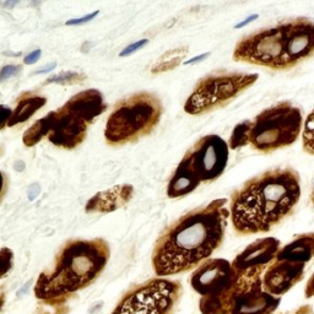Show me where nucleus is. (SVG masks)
<instances>
[{
	"instance_id": "f257e3e1",
	"label": "nucleus",
	"mask_w": 314,
	"mask_h": 314,
	"mask_svg": "<svg viewBox=\"0 0 314 314\" xmlns=\"http://www.w3.org/2000/svg\"><path fill=\"white\" fill-rule=\"evenodd\" d=\"M226 198L194 207L170 223L156 240L151 265L157 277L194 270L222 246L228 226Z\"/></svg>"
},
{
	"instance_id": "f03ea898",
	"label": "nucleus",
	"mask_w": 314,
	"mask_h": 314,
	"mask_svg": "<svg viewBox=\"0 0 314 314\" xmlns=\"http://www.w3.org/2000/svg\"><path fill=\"white\" fill-rule=\"evenodd\" d=\"M301 195V176L292 167L270 168L247 179L229 195L234 233L247 237L273 231L293 214Z\"/></svg>"
},
{
	"instance_id": "7ed1b4c3",
	"label": "nucleus",
	"mask_w": 314,
	"mask_h": 314,
	"mask_svg": "<svg viewBox=\"0 0 314 314\" xmlns=\"http://www.w3.org/2000/svg\"><path fill=\"white\" fill-rule=\"evenodd\" d=\"M109 255V245L102 238L70 241L55 257L53 268L38 276L35 296L44 302L64 301L102 274Z\"/></svg>"
},
{
	"instance_id": "20e7f679",
	"label": "nucleus",
	"mask_w": 314,
	"mask_h": 314,
	"mask_svg": "<svg viewBox=\"0 0 314 314\" xmlns=\"http://www.w3.org/2000/svg\"><path fill=\"white\" fill-rule=\"evenodd\" d=\"M229 159L227 141L216 134H207L186 151L167 183V196L181 199L201 183H211L225 173Z\"/></svg>"
},
{
	"instance_id": "39448f33",
	"label": "nucleus",
	"mask_w": 314,
	"mask_h": 314,
	"mask_svg": "<svg viewBox=\"0 0 314 314\" xmlns=\"http://www.w3.org/2000/svg\"><path fill=\"white\" fill-rule=\"evenodd\" d=\"M162 116L164 103L156 94L139 91L122 98L106 123V142L112 147L135 144L156 130Z\"/></svg>"
},
{
	"instance_id": "423d86ee",
	"label": "nucleus",
	"mask_w": 314,
	"mask_h": 314,
	"mask_svg": "<svg viewBox=\"0 0 314 314\" xmlns=\"http://www.w3.org/2000/svg\"><path fill=\"white\" fill-rule=\"evenodd\" d=\"M303 112L290 101H280L251 119L249 145L262 155L292 146L301 136Z\"/></svg>"
},
{
	"instance_id": "0eeeda50",
	"label": "nucleus",
	"mask_w": 314,
	"mask_h": 314,
	"mask_svg": "<svg viewBox=\"0 0 314 314\" xmlns=\"http://www.w3.org/2000/svg\"><path fill=\"white\" fill-rule=\"evenodd\" d=\"M259 78L257 72L216 70L200 77L184 103L189 116H204L225 108Z\"/></svg>"
},
{
	"instance_id": "6e6552de",
	"label": "nucleus",
	"mask_w": 314,
	"mask_h": 314,
	"mask_svg": "<svg viewBox=\"0 0 314 314\" xmlns=\"http://www.w3.org/2000/svg\"><path fill=\"white\" fill-rule=\"evenodd\" d=\"M107 105L98 90L90 89L72 96L58 111L53 112V127L48 140L63 148H75L85 140L95 118L106 112Z\"/></svg>"
},
{
	"instance_id": "1a4fd4ad",
	"label": "nucleus",
	"mask_w": 314,
	"mask_h": 314,
	"mask_svg": "<svg viewBox=\"0 0 314 314\" xmlns=\"http://www.w3.org/2000/svg\"><path fill=\"white\" fill-rule=\"evenodd\" d=\"M182 297L178 280L156 276L129 288L112 314H175Z\"/></svg>"
},
{
	"instance_id": "9d476101",
	"label": "nucleus",
	"mask_w": 314,
	"mask_h": 314,
	"mask_svg": "<svg viewBox=\"0 0 314 314\" xmlns=\"http://www.w3.org/2000/svg\"><path fill=\"white\" fill-rule=\"evenodd\" d=\"M263 269L237 273L234 282L220 297V314H273L281 303L263 288Z\"/></svg>"
},
{
	"instance_id": "9b49d317",
	"label": "nucleus",
	"mask_w": 314,
	"mask_h": 314,
	"mask_svg": "<svg viewBox=\"0 0 314 314\" xmlns=\"http://www.w3.org/2000/svg\"><path fill=\"white\" fill-rule=\"evenodd\" d=\"M232 59L237 63L263 66L275 71L292 70L286 55L284 33L279 24L243 36L236 43Z\"/></svg>"
},
{
	"instance_id": "f8f14e48",
	"label": "nucleus",
	"mask_w": 314,
	"mask_h": 314,
	"mask_svg": "<svg viewBox=\"0 0 314 314\" xmlns=\"http://www.w3.org/2000/svg\"><path fill=\"white\" fill-rule=\"evenodd\" d=\"M237 273L231 263L221 258H209L193 270L189 284L200 294L201 314H220V297L234 282Z\"/></svg>"
},
{
	"instance_id": "ddd939ff",
	"label": "nucleus",
	"mask_w": 314,
	"mask_h": 314,
	"mask_svg": "<svg viewBox=\"0 0 314 314\" xmlns=\"http://www.w3.org/2000/svg\"><path fill=\"white\" fill-rule=\"evenodd\" d=\"M284 33L286 55L291 69L314 54V21L308 18L287 19L279 22Z\"/></svg>"
},
{
	"instance_id": "4468645a",
	"label": "nucleus",
	"mask_w": 314,
	"mask_h": 314,
	"mask_svg": "<svg viewBox=\"0 0 314 314\" xmlns=\"http://www.w3.org/2000/svg\"><path fill=\"white\" fill-rule=\"evenodd\" d=\"M304 271L305 264L303 263L275 258L263 273V288L269 294L281 297L303 280Z\"/></svg>"
},
{
	"instance_id": "2eb2a0df",
	"label": "nucleus",
	"mask_w": 314,
	"mask_h": 314,
	"mask_svg": "<svg viewBox=\"0 0 314 314\" xmlns=\"http://www.w3.org/2000/svg\"><path fill=\"white\" fill-rule=\"evenodd\" d=\"M281 247L280 240L275 237L258 238L234 258L231 265L236 273H245L253 269L265 270L274 262Z\"/></svg>"
},
{
	"instance_id": "dca6fc26",
	"label": "nucleus",
	"mask_w": 314,
	"mask_h": 314,
	"mask_svg": "<svg viewBox=\"0 0 314 314\" xmlns=\"http://www.w3.org/2000/svg\"><path fill=\"white\" fill-rule=\"evenodd\" d=\"M134 196V187L131 184H120L114 186L107 190L97 193L88 201L85 211L90 214H108L116 211L124 205Z\"/></svg>"
},
{
	"instance_id": "f3484780",
	"label": "nucleus",
	"mask_w": 314,
	"mask_h": 314,
	"mask_svg": "<svg viewBox=\"0 0 314 314\" xmlns=\"http://www.w3.org/2000/svg\"><path fill=\"white\" fill-rule=\"evenodd\" d=\"M276 258L307 264L314 258V232L294 236L290 243L281 247Z\"/></svg>"
},
{
	"instance_id": "a211bd4d",
	"label": "nucleus",
	"mask_w": 314,
	"mask_h": 314,
	"mask_svg": "<svg viewBox=\"0 0 314 314\" xmlns=\"http://www.w3.org/2000/svg\"><path fill=\"white\" fill-rule=\"evenodd\" d=\"M47 103V98L43 96H37L32 94H25L20 97L16 108L11 113V117L8 122V127H14L16 124H21L29 120L36 112L39 111Z\"/></svg>"
},
{
	"instance_id": "6ab92c4d",
	"label": "nucleus",
	"mask_w": 314,
	"mask_h": 314,
	"mask_svg": "<svg viewBox=\"0 0 314 314\" xmlns=\"http://www.w3.org/2000/svg\"><path fill=\"white\" fill-rule=\"evenodd\" d=\"M188 53H189V47L188 46H179L173 49H167L152 64L150 72L152 75H159L164 74V72L172 71V70L177 69L183 63Z\"/></svg>"
},
{
	"instance_id": "aec40b11",
	"label": "nucleus",
	"mask_w": 314,
	"mask_h": 314,
	"mask_svg": "<svg viewBox=\"0 0 314 314\" xmlns=\"http://www.w3.org/2000/svg\"><path fill=\"white\" fill-rule=\"evenodd\" d=\"M53 119H54V116H53V112H50L46 117L37 120L32 127L27 129L24 133V136H22L24 144L29 147L35 146L44 136H48L49 131L52 130L53 127Z\"/></svg>"
},
{
	"instance_id": "412c9836",
	"label": "nucleus",
	"mask_w": 314,
	"mask_h": 314,
	"mask_svg": "<svg viewBox=\"0 0 314 314\" xmlns=\"http://www.w3.org/2000/svg\"><path fill=\"white\" fill-rule=\"evenodd\" d=\"M249 130H251V119H246L238 123L232 130L227 145L229 150H238L249 145Z\"/></svg>"
},
{
	"instance_id": "4be33fe9",
	"label": "nucleus",
	"mask_w": 314,
	"mask_h": 314,
	"mask_svg": "<svg viewBox=\"0 0 314 314\" xmlns=\"http://www.w3.org/2000/svg\"><path fill=\"white\" fill-rule=\"evenodd\" d=\"M302 148L307 155L314 156V108L303 120L302 127Z\"/></svg>"
},
{
	"instance_id": "5701e85b",
	"label": "nucleus",
	"mask_w": 314,
	"mask_h": 314,
	"mask_svg": "<svg viewBox=\"0 0 314 314\" xmlns=\"http://www.w3.org/2000/svg\"><path fill=\"white\" fill-rule=\"evenodd\" d=\"M85 80V75L78 74L75 71H65L61 72V74L54 75V76L49 77L47 80V84L54 83V84H60V85H71V84H80Z\"/></svg>"
},
{
	"instance_id": "b1692460",
	"label": "nucleus",
	"mask_w": 314,
	"mask_h": 314,
	"mask_svg": "<svg viewBox=\"0 0 314 314\" xmlns=\"http://www.w3.org/2000/svg\"><path fill=\"white\" fill-rule=\"evenodd\" d=\"M14 265V252L8 247L0 249V280L4 279Z\"/></svg>"
},
{
	"instance_id": "393cba45",
	"label": "nucleus",
	"mask_w": 314,
	"mask_h": 314,
	"mask_svg": "<svg viewBox=\"0 0 314 314\" xmlns=\"http://www.w3.org/2000/svg\"><path fill=\"white\" fill-rule=\"evenodd\" d=\"M20 70H21V66H19V65L4 66V68L2 69V71H0V81L5 80V78H8L10 76H14V75L18 74Z\"/></svg>"
},
{
	"instance_id": "a878e982",
	"label": "nucleus",
	"mask_w": 314,
	"mask_h": 314,
	"mask_svg": "<svg viewBox=\"0 0 314 314\" xmlns=\"http://www.w3.org/2000/svg\"><path fill=\"white\" fill-rule=\"evenodd\" d=\"M146 43H147V39H141V41L135 42V43L130 44V46H128L127 48L123 50V52H120V57H127V55H130L131 53L136 52L137 49H140L141 47H144Z\"/></svg>"
},
{
	"instance_id": "bb28decb",
	"label": "nucleus",
	"mask_w": 314,
	"mask_h": 314,
	"mask_svg": "<svg viewBox=\"0 0 314 314\" xmlns=\"http://www.w3.org/2000/svg\"><path fill=\"white\" fill-rule=\"evenodd\" d=\"M11 109L7 106H0V130L8 124L11 117Z\"/></svg>"
},
{
	"instance_id": "cd10ccee",
	"label": "nucleus",
	"mask_w": 314,
	"mask_h": 314,
	"mask_svg": "<svg viewBox=\"0 0 314 314\" xmlns=\"http://www.w3.org/2000/svg\"><path fill=\"white\" fill-rule=\"evenodd\" d=\"M97 15H98V11H95V13L89 14V15L84 16V18H81V19H72V20H69V21L66 22V25H68V26H72V25H83V24H86V22H89L90 20H92L94 18H96Z\"/></svg>"
},
{
	"instance_id": "c85d7f7f",
	"label": "nucleus",
	"mask_w": 314,
	"mask_h": 314,
	"mask_svg": "<svg viewBox=\"0 0 314 314\" xmlns=\"http://www.w3.org/2000/svg\"><path fill=\"white\" fill-rule=\"evenodd\" d=\"M304 297L305 298H312V297H314V273L310 275V277L308 279L307 284H305Z\"/></svg>"
},
{
	"instance_id": "c756f323",
	"label": "nucleus",
	"mask_w": 314,
	"mask_h": 314,
	"mask_svg": "<svg viewBox=\"0 0 314 314\" xmlns=\"http://www.w3.org/2000/svg\"><path fill=\"white\" fill-rule=\"evenodd\" d=\"M39 193H41V188H39L38 184L37 183L32 184V186L29 188V192H27V194H29V200L30 201L35 200V199L38 196Z\"/></svg>"
},
{
	"instance_id": "7c9ffc66",
	"label": "nucleus",
	"mask_w": 314,
	"mask_h": 314,
	"mask_svg": "<svg viewBox=\"0 0 314 314\" xmlns=\"http://www.w3.org/2000/svg\"><path fill=\"white\" fill-rule=\"evenodd\" d=\"M41 57V49L33 50L32 53H30L26 58H25V64H35Z\"/></svg>"
},
{
	"instance_id": "2f4dec72",
	"label": "nucleus",
	"mask_w": 314,
	"mask_h": 314,
	"mask_svg": "<svg viewBox=\"0 0 314 314\" xmlns=\"http://www.w3.org/2000/svg\"><path fill=\"white\" fill-rule=\"evenodd\" d=\"M8 188V177L5 176V173H3L0 171V199L3 198V195L5 194Z\"/></svg>"
},
{
	"instance_id": "473e14b6",
	"label": "nucleus",
	"mask_w": 314,
	"mask_h": 314,
	"mask_svg": "<svg viewBox=\"0 0 314 314\" xmlns=\"http://www.w3.org/2000/svg\"><path fill=\"white\" fill-rule=\"evenodd\" d=\"M55 66H57V63H52V64H49V65L44 66V68L42 70H38V71H36V74H44V72H48L52 69H54Z\"/></svg>"
},
{
	"instance_id": "72a5a7b5",
	"label": "nucleus",
	"mask_w": 314,
	"mask_h": 314,
	"mask_svg": "<svg viewBox=\"0 0 314 314\" xmlns=\"http://www.w3.org/2000/svg\"><path fill=\"white\" fill-rule=\"evenodd\" d=\"M308 201H309V205L314 211V183H313L312 190H310V194H309V198H308Z\"/></svg>"
},
{
	"instance_id": "f704fd0d",
	"label": "nucleus",
	"mask_w": 314,
	"mask_h": 314,
	"mask_svg": "<svg viewBox=\"0 0 314 314\" xmlns=\"http://www.w3.org/2000/svg\"><path fill=\"white\" fill-rule=\"evenodd\" d=\"M3 304H4V296H3V294L0 293V309H2Z\"/></svg>"
}]
</instances>
